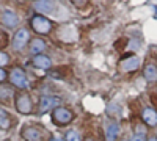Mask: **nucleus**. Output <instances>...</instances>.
<instances>
[{
	"label": "nucleus",
	"instance_id": "nucleus-1",
	"mask_svg": "<svg viewBox=\"0 0 157 141\" xmlns=\"http://www.w3.org/2000/svg\"><path fill=\"white\" fill-rule=\"evenodd\" d=\"M16 110L21 113V114H32V110H33V104H32V97L29 96V93L25 91H19L16 96Z\"/></svg>",
	"mask_w": 157,
	"mask_h": 141
},
{
	"label": "nucleus",
	"instance_id": "nucleus-2",
	"mask_svg": "<svg viewBox=\"0 0 157 141\" xmlns=\"http://www.w3.org/2000/svg\"><path fill=\"white\" fill-rule=\"evenodd\" d=\"M30 25H32V28L39 35H47L52 30V22L47 17L41 16V14H35L30 19Z\"/></svg>",
	"mask_w": 157,
	"mask_h": 141
},
{
	"label": "nucleus",
	"instance_id": "nucleus-3",
	"mask_svg": "<svg viewBox=\"0 0 157 141\" xmlns=\"http://www.w3.org/2000/svg\"><path fill=\"white\" fill-rule=\"evenodd\" d=\"M72 118H74L72 111L64 107H57V108H54V113H52V121L57 125H66L72 121Z\"/></svg>",
	"mask_w": 157,
	"mask_h": 141
},
{
	"label": "nucleus",
	"instance_id": "nucleus-4",
	"mask_svg": "<svg viewBox=\"0 0 157 141\" xmlns=\"http://www.w3.org/2000/svg\"><path fill=\"white\" fill-rule=\"evenodd\" d=\"M8 75H10V82L14 85V86H17V88H21V89L29 88L27 75H25V72H24L21 68H13Z\"/></svg>",
	"mask_w": 157,
	"mask_h": 141
},
{
	"label": "nucleus",
	"instance_id": "nucleus-5",
	"mask_svg": "<svg viewBox=\"0 0 157 141\" xmlns=\"http://www.w3.org/2000/svg\"><path fill=\"white\" fill-rule=\"evenodd\" d=\"M0 24L6 28H16L19 25V16L13 9H2L0 11Z\"/></svg>",
	"mask_w": 157,
	"mask_h": 141
},
{
	"label": "nucleus",
	"instance_id": "nucleus-6",
	"mask_svg": "<svg viewBox=\"0 0 157 141\" xmlns=\"http://www.w3.org/2000/svg\"><path fill=\"white\" fill-rule=\"evenodd\" d=\"M29 32L25 28H19L16 33H14V38H13V47H14V50H22L25 46L29 44Z\"/></svg>",
	"mask_w": 157,
	"mask_h": 141
},
{
	"label": "nucleus",
	"instance_id": "nucleus-7",
	"mask_svg": "<svg viewBox=\"0 0 157 141\" xmlns=\"http://www.w3.org/2000/svg\"><path fill=\"white\" fill-rule=\"evenodd\" d=\"M21 135H22V138L25 141H43V132L39 130L36 125H27V127H24Z\"/></svg>",
	"mask_w": 157,
	"mask_h": 141
},
{
	"label": "nucleus",
	"instance_id": "nucleus-8",
	"mask_svg": "<svg viewBox=\"0 0 157 141\" xmlns=\"http://www.w3.org/2000/svg\"><path fill=\"white\" fill-rule=\"evenodd\" d=\"M60 99L58 97H54V96H44L41 97V100H39V105H38V113H46L49 111L50 108H57Z\"/></svg>",
	"mask_w": 157,
	"mask_h": 141
},
{
	"label": "nucleus",
	"instance_id": "nucleus-9",
	"mask_svg": "<svg viewBox=\"0 0 157 141\" xmlns=\"http://www.w3.org/2000/svg\"><path fill=\"white\" fill-rule=\"evenodd\" d=\"M32 63H33V66L38 68V69H44V71H46V69H50V68H52V60H50L49 57H46L44 54L33 57Z\"/></svg>",
	"mask_w": 157,
	"mask_h": 141
},
{
	"label": "nucleus",
	"instance_id": "nucleus-10",
	"mask_svg": "<svg viewBox=\"0 0 157 141\" xmlns=\"http://www.w3.org/2000/svg\"><path fill=\"white\" fill-rule=\"evenodd\" d=\"M118 133H120V125L116 122H107L105 124V139L107 141H115Z\"/></svg>",
	"mask_w": 157,
	"mask_h": 141
},
{
	"label": "nucleus",
	"instance_id": "nucleus-11",
	"mask_svg": "<svg viewBox=\"0 0 157 141\" xmlns=\"http://www.w3.org/2000/svg\"><path fill=\"white\" fill-rule=\"evenodd\" d=\"M141 118H143V121H145L148 125H151V127L157 125V111L152 110V108H145V110H143Z\"/></svg>",
	"mask_w": 157,
	"mask_h": 141
},
{
	"label": "nucleus",
	"instance_id": "nucleus-12",
	"mask_svg": "<svg viewBox=\"0 0 157 141\" xmlns=\"http://www.w3.org/2000/svg\"><path fill=\"white\" fill-rule=\"evenodd\" d=\"M46 49V44L43 39H39V38H35V39H32L30 43V54L33 57L36 55H43V50Z\"/></svg>",
	"mask_w": 157,
	"mask_h": 141
},
{
	"label": "nucleus",
	"instance_id": "nucleus-13",
	"mask_svg": "<svg viewBox=\"0 0 157 141\" xmlns=\"http://www.w3.org/2000/svg\"><path fill=\"white\" fill-rule=\"evenodd\" d=\"M33 6L39 11V13H52L55 8L54 2H49V0H39V2H35Z\"/></svg>",
	"mask_w": 157,
	"mask_h": 141
},
{
	"label": "nucleus",
	"instance_id": "nucleus-14",
	"mask_svg": "<svg viewBox=\"0 0 157 141\" xmlns=\"http://www.w3.org/2000/svg\"><path fill=\"white\" fill-rule=\"evenodd\" d=\"M138 63H140V60L137 57H130V58H127L121 63V68H123V71L130 72V71H135L138 68Z\"/></svg>",
	"mask_w": 157,
	"mask_h": 141
},
{
	"label": "nucleus",
	"instance_id": "nucleus-15",
	"mask_svg": "<svg viewBox=\"0 0 157 141\" xmlns=\"http://www.w3.org/2000/svg\"><path fill=\"white\" fill-rule=\"evenodd\" d=\"M10 127H11V118H10V114L3 108H0V130H8Z\"/></svg>",
	"mask_w": 157,
	"mask_h": 141
},
{
	"label": "nucleus",
	"instance_id": "nucleus-16",
	"mask_svg": "<svg viewBox=\"0 0 157 141\" xmlns=\"http://www.w3.org/2000/svg\"><path fill=\"white\" fill-rule=\"evenodd\" d=\"M145 79L148 82H155L157 80V68L152 65V63H149V65L145 68Z\"/></svg>",
	"mask_w": 157,
	"mask_h": 141
},
{
	"label": "nucleus",
	"instance_id": "nucleus-17",
	"mask_svg": "<svg viewBox=\"0 0 157 141\" xmlns=\"http://www.w3.org/2000/svg\"><path fill=\"white\" fill-rule=\"evenodd\" d=\"M11 96H13V88L8 85H0V102H8Z\"/></svg>",
	"mask_w": 157,
	"mask_h": 141
},
{
	"label": "nucleus",
	"instance_id": "nucleus-18",
	"mask_svg": "<svg viewBox=\"0 0 157 141\" xmlns=\"http://www.w3.org/2000/svg\"><path fill=\"white\" fill-rule=\"evenodd\" d=\"M6 46H8V35L3 30H0V52H2V49H5Z\"/></svg>",
	"mask_w": 157,
	"mask_h": 141
},
{
	"label": "nucleus",
	"instance_id": "nucleus-19",
	"mask_svg": "<svg viewBox=\"0 0 157 141\" xmlns=\"http://www.w3.org/2000/svg\"><path fill=\"white\" fill-rule=\"evenodd\" d=\"M66 141H82V138L75 130H69L66 133Z\"/></svg>",
	"mask_w": 157,
	"mask_h": 141
},
{
	"label": "nucleus",
	"instance_id": "nucleus-20",
	"mask_svg": "<svg viewBox=\"0 0 157 141\" xmlns=\"http://www.w3.org/2000/svg\"><path fill=\"white\" fill-rule=\"evenodd\" d=\"M10 63V55L6 52H0V69H3V66H6Z\"/></svg>",
	"mask_w": 157,
	"mask_h": 141
},
{
	"label": "nucleus",
	"instance_id": "nucleus-21",
	"mask_svg": "<svg viewBox=\"0 0 157 141\" xmlns=\"http://www.w3.org/2000/svg\"><path fill=\"white\" fill-rule=\"evenodd\" d=\"M135 135H143L145 136L146 135V127H141V125L135 127Z\"/></svg>",
	"mask_w": 157,
	"mask_h": 141
},
{
	"label": "nucleus",
	"instance_id": "nucleus-22",
	"mask_svg": "<svg viewBox=\"0 0 157 141\" xmlns=\"http://www.w3.org/2000/svg\"><path fill=\"white\" fill-rule=\"evenodd\" d=\"M6 80V72L3 69H0V83H3Z\"/></svg>",
	"mask_w": 157,
	"mask_h": 141
},
{
	"label": "nucleus",
	"instance_id": "nucleus-23",
	"mask_svg": "<svg viewBox=\"0 0 157 141\" xmlns=\"http://www.w3.org/2000/svg\"><path fill=\"white\" fill-rule=\"evenodd\" d=\"M132 141H146V139H145V136H143V135H134L132 136Z\"/></svg>",
	"mask_w": 157,
	"mask_h": 141
},
{
	"label": "nucleus",
	"instance_id": "nucleus-24",
	"mask_svg": "<svg viewBox=\"0 0 157 141\" xmlns=\"http://www.w3.org/2000/svg\"><path fill=\"white\" fill-rule=\"evenodd\" d=\"M49 141H64V139H63V138H60V136H52Z\"/></svg>",
	"mask_w": 157,
	"mask_h": 141
},
{
	"label": "nucleus",
	"instance_id": "nucleus-25",
	"mask_svg": "<svg viewBox=\"0 0 157 141\" xmlns=\"http://www.w3.org/2000/svg\"><path fill=\"white\" fill-rule=\"evenodd\" d=\"M149 141H157V138H149Z\"/></svg>",
	"mask_w": 157,
	"mask_h": 141
},
{
	"label": "nucleus",
	"instance_id": "nucleus-26",
	"mask_svg": "<svg viewBox=\"0 0 157 141\" xmlns=\"http://www.w3.org/2000/svg\"><path fill=\"white\" fill-rule=\"evenodd\" d=\"M85 141H94V139H91V138H86V139H85Z\"/></svg>",
	"mask_w": 157,
	"mask_h": 141
}]
</instances>
